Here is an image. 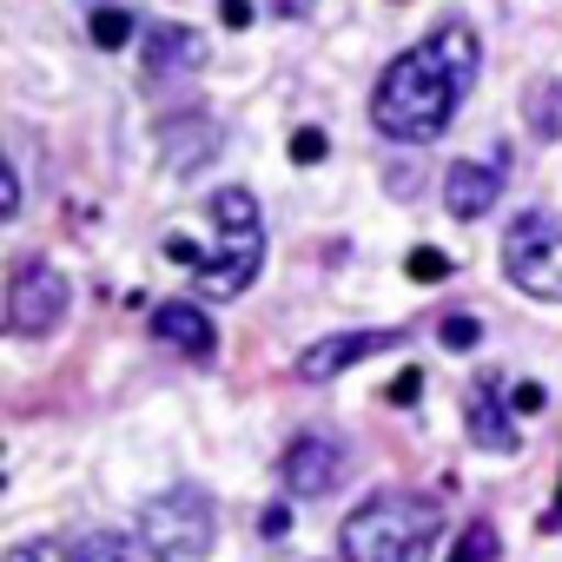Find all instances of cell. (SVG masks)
Returning a JSON list of instances; mask_svg holds the SVG:
<instances>
[{
	"label": "cell",
	"mask_w": 562,
	"mask_h": 562,
	"mask_svg": "<svg viewBox=\"0 0 562 562\" xmlns=\"http://www.w3.org/2000/svg\"><path fill=\"white\" fill-rule=\"evenodd\" d=\"M470 437L483 450H516V424L503 411V378H483L476 397H470Z\"/></svg>",
	"instance_id": "13"
},
{
	"label": "cell",
	"mask_w": 562,
	"mask_h": 562,
	"mask_svg": "<svg viewBox=\"0 0 562 562\" xmlns=\"http://www.w3.org/2000/svg\"><path fill=\"white\" fill-rule=\"evenodd\" d=\"M522 106H529V126H536L542 139H555V133H562V80H555L549 93H529Z\"/></svg>",
	"instance_id": "15"
},
{
	"label": "cell",
	"mask_w": 562,
	"mask_h": 562,
	"mask_svg": "<svg viewBox=\"0 0 562 562\" xmlns=\"http://www.w3.org/2000/svg\"><path fill=\"white\" fill-rule=\"evenodd\" d=\"M411 397H417V371H404V378L391 384V404H411Z\"/></svg>",
	"instance_id": "24"
},
{
	"label": "cell",
	"mask_w": 562,
	"mask_h": 562,
	"mask_svg": "<svg viewBox=\"0 0 562 562\" xmlns=\"http://www.w3.org/2000/svg\"><path fill=\"white\" fill-rule=\"evenodd\" d=\"M437 338H443L450 351H470V345L483 338V325H476V318H443V325H437Z\"/></svg>",
	"instance_id": "18"
},
{
	"label": "cell",
	"mask_w": 562,
	"mask_h": 562,
	"mask_svg": "<svg viewBox=\"0 0 562 562\" xmlns=\"http://www.w3.org/2000/svg\"><path fill=\"white\" fill-rule=\"evenodd\" d=\"M159 139H166V166H172V172H192L199 159H212V153H218V126H212V120H199V113L166 120V126H159Z\"/></svg>",
	"instance_id": "12"
},
{
	"label": "cell",
	"mask_w": 562,
	"mask_h": 562,
	"mask_svg": "<svg viewBox=\"0 0 562 562\" xmlns=\"http://www.w3.org/2000/svg\"><path fill=\"white\" fill-rule=\"evenodd\" d=\"M404 331H345V338H318L305 358H299V378L305 384H325V378H338V371H351L358 358H378V351H391Z\"/></svg>",
	"instance_id": "8"
},
{
	"label": "cell",
	"mask_w": 562,
	"mask_h": 562,
	"mask_svg": "<svg viewBox=\"0 0 562 562\" xmlns=\"http://www.w3.org/2000/svg\"><path fill=\"white\" fill-rule=\"evenodd\" d=\"M199 67H205V34H192L179 21L146 27V74L153 80H179V74H199Z\"/></svg>",
	"instance_id": "9"
},
{
	"label": "cell",
	"mask_w": 562,
	"mask_h": 562,
	"mask_svg": "<svg viewBox=\"0 0 562 562\" xmlns=\"http://www.w3.org/2000/svg\"><path fill=\"white\" fill-rule=\"evenodd\" d=\"M166 258L192 265V285L205 299H238L258 265H265V225H258V199L245 186H225L212 192V238L199 245L192 232H172L166 238Z\"/></svg>",
	"instance_id": "2"
},
{
	"label": "cell",
	"mask_w": 562,
	"mask_h": 562,
	"mask_svg": "<svg viewBox=\"0 0 562 562\" xmlns=\"http://www.w3.org/2000/svg\"><path fill=\"white\" fill-rule=\"evenodd\" d=\"M60 318H67V278L47 258H21L14 285H8V325L21 338H47Z\"/></svg>",
	"instance_id": "6"
},
{
	"label": "cell",
	"mask_w": 562,
	"mask_h": 562,
	"mask_svg": "<svg viewBox=\"0 0 562 562\" xmlns=\"http://www.w3.org/2000/svg\"><path fill=\"white\" fill-rule=\"evenodd\" d=\"M509 411L536 417V411H542V384H516V391H509Z\"/></svg>",
	"instance_id": "22"
},
{
	"label": "cell",
	"mask_w": 562,
	"mask_h": 562,
	"mask_svg": "<svg viewBox=\"0 0 562 562\" xmlns=\"http://www.w3.org/2000/svg\"><path fill=\"white\" fill-rule=\"evenodd\" d=\"M437 529H443V509L430 496L384 490L345 516L338 549H345V562H430Z\"/></svg>",
	"instance_id": "3"
},
{
	"label": "cell",
	"mask_w": 562,
	"mask_h": 562,
	"mask_svg": "<svg viewBox=\"0 0 562 562\" xmlns=\"http://www.w3.org/2000/svg\"><path fill=\"white\" fill-rule=\"evenodd\" d=\"M153 338H166L186 358H212V345H218V331H212V318L199 305H159L153 312Z\"/></svg>",
	"instance_id": "11"
},
{
	"label": "cell",
	"mask_w": 562,
	"mask_h": 562,
	"mask_svg": "<svg viewBox=\"0 0 562 562\" xmlns=\"http://www.w3.org/2000/svg\"><path fill=\"white\" fill-rule=\"evenodd\" d=\"M503 271H509L516 292L562 305V225L549 212L509 218V232H503Z\"/></svg>",
	"instance_id": "5"
},
{
	"label": "cell",
	"mask_w": 562,
	"mask_h": 562,
	"mask_svg": "<svg viewBox=\"0 0 562 562\" xmlns=\"http://www.w3.org/2000/svg\"><path fill=\"white\" fill-rule=\"evenodd\" d=\"M212 529H218V509L199 483H179V490L153 496L146 516H139V542L153 549V562H199L212 549Z\"/></svg>",
	"instance_id": "4"
},
{
	"label": "cell",
	"mask_w": 562,
	"mask_h": 562,
	"mask_svg": "<svg viewBox=\"0 0 562 562\" xmlns=\"http://www.w3.org/2000/svg\"><path fill=\"white\" fill-rule=\"evenodd\" d=\"M542 529H562V490H555V503H549V516H542Z\"/></svg>",
	"instance_id": "27"
},
{
	"label": "cell",
	"mask_w": 562,
	"mask_h": 562,
	"mask_svg": "<svg viewBox=\"0 0 562 562\" xmlns=\"http://www.w3.org/2000/svg\"><path fill=\"white\" fill-rule=\"evenodd\" d=\"M8 562H74V549H60V542H21Z\"/></svg>",
	"instance_id": "20"
},
{
	"label": "cell",
	"mask_w": 562,
	"mask_h": 562,
	"mask_svg": "<svg viewBox=\"0 0 562 562\" xmlns=\"http://www.w3.org/2000/svg\"><path fill=\"white\" fill-rule=\"evenodd\" d=\"M496 192H503L496 166H476V159L450 166V179H443V205H450V218H483V212L496 205Z\"/></svg>",
	"instance_id": "10"
},
{
	"label": "cell",
	"mask_w": 562,
	"mask_h": 562,
	"mask_svg": "<svg viewBox=\"0 0 562 562\" xmlns=\"http://www.w3.org/2000/svg\"><path fill=\"white\" fill-rule=\"evenodd\" d=\"M87 34H93V47H126L133 41V14L126 8H113V0H100V8H93V21H87Z\"/></svg>",
	"instance_id": "14"
},
{
	"label": "cell",
	"mask_w": 562,
	"mask_h": 562,
	"mask_svg": "<svg viewBox=\"0 0 562 562\" xmlns=\"http://www.w3.org/2000/svg\"><path fill=\"white\" fill-rule=\"evenodd\" d=\"M312 8H318V0H271V14H278V21H305Z\"/></svg>",
	"instance_id": "23"
},
{
	"label": "cell",
	"mask_w": 562,
	"mask_h": 562,
	"mask_svg": "<svg viewBox=\"0 0 562 562\" xmlns=\"http://www.w3.org/2000/svg\"><path fill=\"white\" fill-rule=\"evenodd\" d=\"M490 555H496V529H490V522H470L450 562H490Z\"/></svg>",
	"instance_id": "17"
},
{
	"label": "cell",
	"mask_w": 562,
	"mask_h": 562,
	"mask_svg": "<svg viewBox=\"0 0 562 562\" xmlns=\"http://www.w3.org/2000/svg\"><path fill=\"white\" fill-rule=\"evenodd\" d=\"M285 522H292L285 509H265V516H258V529H265V536H285Z\"/></svg>",
	"instance_id": "25"
},
{
	"label": "cell",
	"mask_w": 562,
	"mask_h": 562,
	"mask_svg": "<svg viewBox=\"0 0 562 562\" xmlns=\"http://www.w3.org/2000/svg\"><path fill=\"white\" fill-rule=\"evenodd\" d=\"M325 153H331V139H325V133H312V126H305V133H292V159H299V166H312V159H325Z\"/></svg>",
	"instance_id": "19"
},
{
	"label": "cell",
	"mask_w": 562,
	"mask_h": 562,
	"mask_svg": "<svg viewBox=\"0 0 562 562\" xmlns=\"http://www.w3.org/2000/svg\"><path fill=\"white\" fill-rule=\"evenodd\" d=\"M476 60H483L476 34L463 21H443L424 47H411L384 67V80L371 93V126L397 146L437 139L450 126V113L463 106V93L476 87Z\"/></svg>",
	"instance_id": "1"
},
{
	"label": "cell",
	"mask_w": 562,
	"mask_h": 562,
	"mask_svg": "<svg viewBox=\"0 0 562 562\" xmlns=\"http://www.w3.org/2000/svg\"><path fill=\"white\" fill-rule=\"evenodd\" d=\"M225 27H251V8H245V0H225Z\"/></svg>",
	"instance_id": "26"
},
{
	"label": "cell",
	"mask_w": 562,
	"mask_h": 562,
	"mask_svg": "<svg viewBox=\"0 0 562 562\" xmlns=\"http://www.w3.org/2000/svg\"><path fill=\"white\" fill-rule=\"evenodd\" d=\"M411 278H450V258L443 251H411Z\"/></svg>",
	"instance_id": "21"
},
{
	"label": "cell",
	"mask_w": 562,
	"mask_h": 562,
	"mask_svg": "<svg viewBox=\"0 0 562 562\" xmlns=\"http://www.w3.org/2000/svg\"><path fill=\"white\" fill-rule=\"evenodd\" d=\"M74 562H133V549H126V536H87L80 549H74Z\"/></svg>",
	"instance_id": "16"
},
{
	"label": "cell",
	"mask_w": 562,
	"mask_h": 562,
	"mask_svg": "<svg viewBox=\"0 0 562 562\" xmlns=\"http://www.w3.org/2000/svg\"><path fill=\"white\" fill-rule=\"evenodd\" d=\"M278 476H285L292 496H331L345 483V443L338 437H299L285 450V463H278Z\"/></svg>",
	"instance_id": "7"
}]
</instances>
